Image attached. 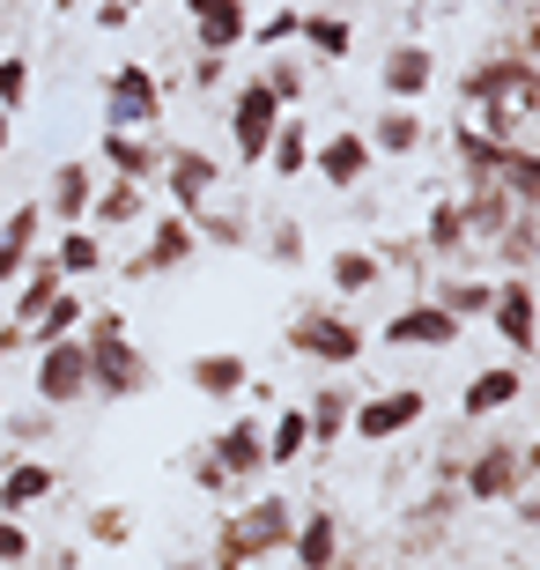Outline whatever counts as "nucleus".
I'll list each match as a JSON object with an SVG mask.
<instances>
[{
    "label": "nucleus",
    "instance_id": "obj_1",
    "mask_svg": "<svg viewBox=\"0 0 540 570\" xmlns=\"http://www.w3.org/2000/svg\"><path fill=\"white\" fill-rule=\"evenodd\" d=\"M274 127H282V97H274L267 82H245L237 97H229V141H237L245 164H267Z\"/></svg>",
    "mask_w": 540,
    "mask_h": 570
},
{
    "label": "nucleus",
    "instance_id": "obj_2",
    "mask_svg": "<svg viewBox=\"0 0 540 570\" xmlns=\"http://www.w3.org/2000/svg\"><path fill=\"white\" fill-rule=\"evenodd\" d=\"M267 549H289V504H252L245 519H229V541H223V570H237L245 556H267Z\"/></svg>",
    "mask_w": 540,
    "mask_h": 570
},
{
    "label": "nucleus",
    "instance_id": "obj_3",
    "mask_svg": "<svg viewBox=\"0 0 540 570\" xmlns=\"http://www.w3.org/2000/svg\"><path fill=\"white\" fill-rule=\"evenodd\" d=\"M38 393L52 407H75L89 393V348L75 334H67V341H45V348H38Z\"/></svg>",
    "mask_w": 540,
    "mask_h": 570
},
{
    "label": "nucleus",
    "instance_id": "obj_4",
    "mask_svg": "<svg viewBox=\"0 0 540 570\" xmlns=\"http://www.w3.org/2000/svg\"><path fill=\"white\" fill-rule=\"evenodd\" d=\"M141 385H148V363L126 348V334L89 341V393H105V401H126V393H141Z\"/></svg>",
    "mask_w": 540,
    "mask_h": 570
},
{
    "label": "nucleus",
    "instance_id": "obj_5",
    "mask_svg": "<svg viewBox=\"0 0 540 570\" xmlns=\"http://www.w3.org/2000/svg\"><path fill=\"white\" fill-rule=\"evenodd\" d=\"M422 407H430V401H422V393H415V385H393V393H377V401H363V407H355V415H348V430H355V438H400V430H415L422 423Z\"/></svg>",
    "mask_w": 540,
    "mask_h": 570
},
{
    "label": "nucleus",
    "instance_id": "obj_6",
    "mask_svg": "<svg viewBox=\"0 0 540 570\" xmlns=\"http://www.w3.org/2000/svg\"><path fill=\"white\" fill-rule=\"evenodd\" d=\"M289 348H296V356H318V363H355V356H363V334H355L348 318L312 312V318H296V326H289Z\"/></svg>",
    "mask_w": 540,
    "mask_h": 570
},
{
    "label": "nucleus",
    "instance_id": "obj_7",
    "mask_svg": "<svg viewBox=\"0 0 540 570\" xmlns=\"http://www.w3.org/2000/svg\"><path fill=\"white\" fill-rule=\"evenodd\" d=\"M105 119H111V134L164 119V89H156L148 67H119V75H111V111H105Z\"/></svg>",
    "mask_w": 540,
    "mask_h": 570
},
{
    "label": "nucleus",
    "instance_id": "obj_8",
    "mask_svg": "<svg viewBox=\"0 0 540 570\" xmlns=\"http://www.w3.org/2000/svg\"><path fill=\"white\" fill-rule=\"evenodd\" d=\"M385 341H393V348H452L459 318L436 312V304H408L400 318H385Z\"/></svg>",
    "mask_w": 540,
    "mask_h": 570
},
{
    "label": "nucleus",
    "instance_id": "obj_9",
    "mask_svg": "<svg viewBox=\"0 0 540 570\" xmlns=\"http://www.w3.org/2000/svg\"><path fill=\"white\" fill-rule=\"evenodd\" d=\"M467 489H474L481 504H497V497L526 489V452H519V444H489V452L467 466Z\"/></svg>",
    "mask_w": 540,
    "mask_h": 570
},
{
    "label": "nucleus",
    "instance_id": "obj_10",
    "mask_svg": "<svg viewBox=\"0 0 540 570\" xmlns=\"http://www.w3.org/2000/svg\"><path fill=\"white\" fill-rule=\"evenodd\" d=\"M489 318H497V334L511 341V348H533V282H503L497 296H489Z\"/></svg>",
    "mask_w": 540,
    "mask_h": 570
},
{
    "label": "nucleus",
    "instance_id": "obj_11",
    "mask_svg": "<svg viewBox=\"0 0 540 570\" xmlns=\"http://www.w3.org/2000/svg\"><path fill=\"white\" fill-rule=\"evenodd\" d=\"M215 466H223V474H245V482L267 466V438H259V423H252V415H237V423L215 438Z\"/></svg>",
    "mask_w": 540,
    "mask_h": 570
},
{
    "label": "nucleus",
    "instance_id": "obj_12",
    "mask_svg": "<svg viewBox=\"0 0 540 570\" xmlns=\"http://www.w3.org/2000/svg\"><path fill=\"white\" fill-rule=\"evenodd\" d=\"M526 393V371H511V363H497V371H481L474 385H467V407L459 415H474V423H489L497 407H511Z\"/></svg>",
    "mask_w": 540,
    "mask_h": 570
},
{
    "label": "nucleus",
    "instance_id": "obj_13",
    "mask_svg": "<svg viewBox=\"0 0 540 570\" xmlns=\"http://www.w3.org/2000/svg\"><path fill=\"white\" fill-rule=\"evenodd\" d=\"M312 164H318L326 186H355V178L371 170V141H363V134H333V141H318Z\"/></svg>",
    "mask_w": 540,
    "mask_h": 570
},
{
    "label": "nucleus",
    "instance_id": "obj_14",
    "mask_svg": "<svg viewBox=\"0 0 540 570\" xmlns=\"http://www.w3.org/2000/svg\"><path fill=\"white\" fill-rule=\"evenodd\" d=\"M430 82H436V60L422 45H393V52H385V89H393V97H430Z\"/></svg>",
    "mask_w": 540,
    "mask_h": 570
},
{
    "label": "nucleus",
    "instance_id": "obj_15",
    "mask_svg": "<svg viewBox=\"0 0 540 570\" xmlns=\"http://www.w3.org/2000/svg\"><path fill=\"white\" fill-rule=\"evenodd\" d=\"M208 193H215V156L178 148V156H170V200H178V208H200Z\"/></svg>",
    "mask_w": 540,
    "mask_h": 570
},
{
    "label": "nucleus",
    "instance_id": "obj_16",
    "mask_svg": "<svg viewBox=\"0 0 540 570\" xmlns=\"http://www.w3.org/2000/svg\"><path fill=\"white\" fill-rule=\"evenodd\" d=\"M52 497V466H38V460H16L8 474H0V511L16 519V511H30V504H45Z\"/></svg>",
    "mask_w": 540,
    "mask_h": 570
},
{
    "label": "nucleus",
    "instance_id": "obj_17",
    "mask_svg": "<svg viewBox=\"0 0 540 570\" xmlns=\"http://www.w3.org/2000/svg\"><path fill=\"white\" fill-rule=\"evenodd\" d=\"M267 164H274V178H304V164H312V134H304L296 111H282V127H274V141H267Z\"/></svg>",
    "mask_w": 540,
    "mask_h": 570
},
{
    "label": "nucleus",
    "instance_id": "obj_18",
    "mask_svg": "<svg viewBox=\"0 0 540 570\" xmlns=\"http://www.w3.org/2000/svg\"><path fill=\"white\" fill-rule=\"evenodd\" d=\"M89 193H97V186H89V170H82V164H60V170H52V193H45V208H52L67 230H75V223L89 215Z\"/></svg>",
    "mask_w": 540,
    "mask_h": 570
},
{
    "label": "nucleus",
    "instance_id": "obj_19",
    "mask_svg": "<svg viewBox=\"0 0 540 570\" xmlns=\"http://www.w3.org/2000/svg\"><path fill=\"white\" fill-rule=\"evenodd\" d=\"M178 259H193V230L170 215V223H156V237H148V253L126 267V275H156V267H178Z\"/></svg>",
    "mask_w": 540,
    "mask_h": 570
},
{
    "label": "nucleus",
    "instance_id": "obj_20",
    "mask_svg": "<svg viewBox=\"0 0 540 570\" xmlns=\"http://www.w3.org/2000/svg\"><path fill=\"white\" fill-rule=\"evenodd\" d=\"M289 549H296V563H304V570H326V563H333V549H341V533H333L326 511H312L304 527H289Z\"/></svg>",
    "mask_w": 540,
    "mask_h": 570
},
{
    "label": "nucleus",
    "instance_id": "obj_21",
    "mask_svg": "<svg viewBox=\"0 0 540 570\" xmlns=\"http://www.w3.org/2000/svg\"><path fill=\"white\" fill-rule=\"evenodd\" d=\"M245 385V356H229V348H215V356L193 363V393H208V401H229Z\"/></svg>",
    "mask_w": 540,
    "mask_h": 570
},
{
    "label": "nucleus",
    "instance_id": "obj_22",
    "mask_svg": "<svg viewBox=\"0 0 540 570\" xmlns=\"http://www.w3.org/2000/svg\"><path fill=\"white\" fill-rule=\"evenodd\" d=\"M296 38L312 45L318 60H348V45H355V30L341 16H296Z\"/></svg>",
    "mask_w": 540,
    "mask_h": 570
},
{
    "label": "nucleus",
    "instance_id": "obj_23",
    "mask_svg": "<svg viewBox=\"0 0 540 570\" xmlns=\"http://www.w3.org/2000/svg\"><path fill=\"white\" fill-rule=\"evenodd\" d=\"M363 141H371V156H377V148H385V156H408V148H422V119H415V111H385Z\"/></svg>",
    "mask_w": 540,
    "mask_h": 570
},
{
    "label": "nucleus",
    "instance_id": "obj_24",
    "mask_svg": "<svg viewBox=\"0 0 540 570\" xmlns=\"http://www.w3.org/2000/svg\"><path fill=\"white\" fill-rule=\"evenodd\" d=\"M22 275H30V282H22V296H16V326H30V318L60 296V267H52V259H38V267H22Z\"/></svg>",
    "mask_w": 540,
    "mask_h": 570
},
{
    "label": "nucleus",
    "instance_id": "obj_25",
    "mask_svg": "<svg viewBox=\"0 0 540 570\" xmlns=\"http://www.w3.org/2000/svg\"><path fill=\"white\" fill-rule=\"evenodd\" d=\"M75 326H82V296H75V289H60V296H52V304H45L38 318H30V334H38V348H45V341H67Z\"/></svg>",
    "mask_w": 540,
    "mask_h": 570
},
{
    "label": "nucleus",
    "instance_id": "obj_26",
    "mask_svg": "<svg viewBox=\"0 0 540 570\" xmlns=\"http://www.w3.org/2000/svg\"><path fill=\"white\" fill-rule=\"evenodd\" d=\"M304 444H312V415H304V407H282V423H274V438H267V466H289Z\"/></svg>",
    "mask_w": 540,
    "mask_h": 570
},
{
    "label": "nucleus",
    "instance_id": "obj_27",
    "mask_svg": "<svg viewBox=\"0 0 540 570\" xmlns=\"http://www.w3.org/2000/svg\"><path fill=\"white\" fill-rule=\"evenodd\" d=\"M459 156H467V170H474V178H489V186H497V178H503V156H511V148L489 141L481 127H467V134H459Z\"/></svg>",
    "mask_w": 540,
    "mask_h": 570
},
{
    "label": "nucleus",
    "instance_id": "obj_28",
    "mask_svg": "<svg viewBox=\"0 0 540 570\" xmlns=\"http://www.w3.org/2000/svg\"><path fill=\"white\" fill-rule=\"evenodd\" d=\"M105 156H111V170H119V178H134V186L156 170V148L134 141V134H105Z\"/></svg>",
    "mask_w": 540,
    "mask_h": 570
},
{
    "label": "nucleus",
    "instance_id": "obj_29",
    "mask_svg": "<svg viewBox=\"0 0 540 570\" xmlns=\"http://www.w3.org/2000/svg\"><path fill=\"white\" fill-rule=\"evenodd\" d=\"M52 267H60V275H97V267H105V245H97L89 230H67L60 253H52Z\"/></svg>",
    "mask_w": 540,
    "mask_h": 570
},
{
    "label": "nucleus",
    "instance_id": "obj_30",
    "mask_svg": "<svg viewBox=\"0 0 540 570\" xmlns=\"http://www.w3.org/2000/svg\"><path fill=\"white\" fill-rule=\"evenodd\" d=\"M245 30H252V8L237 0L229 16H208V22H200V52H215V60H223V52H229L237 38H245Z\"/></svg>",
    "mask_w": 540,
    "mask_h": 570
},
{
    "label": "nucleus",
    "instance_id": "obj_31",
    "mask_svg": "<svg viewBox=\"0 0 540 570\" xmlns=\"http://www.w3.org/2000/svg\"><path fill=\"white\" fill-rule=\"evenodd\" d=\"M489 296H497L489 282H444L430 304H436V312H452V318H474V312H489Z\"/></svg>",
    "mask_w": 540,
    "mask_h": 570
},
{
    "label": "nucleus",
    "instance_id": "obj_32",
    "mask_svg": "<svg viewBox=\"0 0 540 570\" xmlns=\"http://www.w3.org/2000/svg\"><path fill=\"white\" fill-rule=\"evenodd\" d=\"M333 289H377V253H341L333 259Z\"/></svg>",
    "mask_w": 540,
    "mask_h": 570
},
{
    "label": "nucleus",
    "instance_id": "obj_33",
    "mask_svg": "<svg viewBox=\"0 0 540 570\" xmlns=\"http://www.w3.org/2000/svg\"><path fill=\"white\" fill-rule=\"evenodd\" d=\"M304 415H312V438H341L348 430V393H318Z\"/></svg>",
    "mask_w": 540,
    "mask_h": 570
},
{
    "label": "nucleus",
    "instance_id": "obj_34",
    "mask_svg": "<svg viewBox=\"0 0 540 570\" xmlns=\"http://www.w3.org/2000/svg\"><path fill=\"white\" fill-rule=\"evenodd\" d=\"M22 97H30V60L8 52V60H0V111H22Z\"/></svg>",
    "mask_w": 540,
    "mask_h": 570
},
{
    "label": "nucleus",
    "instance_id": "obj_35",
    "mask_svg": "<svg viewBox=\"0 0 540 570\" xmlns=\"http://www.w3.org/2000/svg\"><path fill=\"white\" fill-rule=\"evenodd\" d=\"M134 215H141V186H134V178H119V186L97 200V223H134Z\"/></svg>",
    "mask_w": 540,
    "mask_h": 570
},
{
    "label": "nucleus",
    "instance_id": "obj_36",
    "mask_svg": "<svg viewBox=\"0 0 540 570\" xmlns=\"http://www.w3.org/2000/svg\"><path fill=\"white\" fill-rule=\"evenodd\" d=\"M459 237H467V215L444 200V208L430 215V245H436V253H459Z\"/></svg>",
    "mask_w": 540,
    "mask_h": 570
},
{
    "label": "nucleus",
    "instance_id": "obj_37",
    "mask_svg": "<svg viewBox=\"0 0 540 570\" xmlns=\"http://www.w3.org/2000/svg\"><path fill=\"white\" fill-rule=\"evenodd\" d=\"M38 223H45V208H38V200H22V208L8 215V223H0V237H8V245H22V253H30V237H38Z\"/></svg>",
    "mask_w": 540,
    "mask_h": 570
},
{
    "label": "nucleus",
    "instance_id": "obj_38",
    "mask_svg": "<svg viewBox=\"0 0 540 570\" xmlns=\"http://www.w3.org/2000/svg\"><path fill=\"white\" fill-rule=\"evenodd\" d=\"M267 89L282 97V105H296V97H304V67H296V60H282V67L267 75Z\"/></svg>",
    "mask_w": 540,
    "mask_h": 570
},
{
    "label": "nucleus",
    "instance_id": "obj_39",
    "mask_svg": "<svg viewBox=\"0 0 540 570\" xmlns=\"http://www.w3.org/2000/svg\"><path fill=\"white\" fill-rule=\"evenodd\" d=\"M0 563H30V533L16 519H0Z\"/></svg>",
    "mask_w": 540,
    "mask_h": 570
},
{
    "label": "nucleus",
    "instance_id": "obj_40",
    "mask_svg": "<svg viewBox=\"0 0 540 570\" xmlns=\"http://www.w3.org/2000/svg\"><path fill=\"white\" fill-rule=\"evenodd\" d=\"M282 38H296V16H289V8H282V16H267V22H259V45H282Z\"/></svg>",
    "mask_w": 540,
    "mask_h": 570
},
{
    "label": "nucleus",
    "instance_id": "obj_41",
    "mask_svg": "<svg viewBox=\"0 0 540 570\" xmlns=\"http://www.w3.org/2000/svg\"><path fill=\"white\" fill-rule=\"evenodd\" d=\"M22 267H30V253H22V245H8V237H0V282H16Z\"/></svg>",
    "mask_w": 540,
    "mask_h": 570
},
{
    "label": "nucleus",
    "instance_id": "obj_42",
    "mask_svg": "<svg viewBox=\"0 0 540 570\" xmlns=\"http://www.w3.org/2000/svg\"><path fill=\"white\" fill-rule=\"evenodd\" d=\"M97 541H126V511H97Z\"/></svg>",
    "mask_w": 540,
    "mask_h": 570
},
{
    "label": "nucleus",
    "instance_id": "obj_43",
    "mask_svg": "<svg viewBox=\"0 0 540 570\" xmlns=\"http://www.w3.org/2000/svg\"><path fill=\"white\" fill-rule=\"evenodd\" d=\"M186 8H193V22H208V16H229L237 0H186Z\"/></svg>",
    "mask_w": 540,
    "mask_h": 570
},
{
    "label": "nucleus",
    "instance_id": "obj_44",
    "mask_svg": "<svg viewBox=\"0 0 540 570\" xmlns=\"http://www.w3.org/2000/svg\"><path fill=\"white\" fill-rule=\"evenodd\" d=\"M16 341H22V326L8 318V326H0V363H8V348H16Z\"/></svg>",
    "mask_w": 540,
    "mask_h": 570
},
{
    "label": "nucleus",
    "instance_id": "obj_45",
    "mask_svg": "<svg viewBox=\"0 0 540 570\" xmlns=\"http://www.w3.org/2000/svg\"><path fill=\"white\" fill-rule=\"evenodd\" d=\"M8 134H16V111H0V156H8Z\"/></svg>",
    "mask_w": 540,
    "mask_h": 570
},
{
    "label": "nucleus",
    "instance_id": "obj_46",
    "mask_svg": "<svg viewBox=\"0 0 540 570\" xmlns=\"http://www.w3.org/2000/svg\"><path fill=\"white\" fill-rule=\"evenodd\" d=\"M326 570H341V563H326Z\"/></svg>",
    "mask_w": 540,
    "mask_h": 570
}]
</instances>
